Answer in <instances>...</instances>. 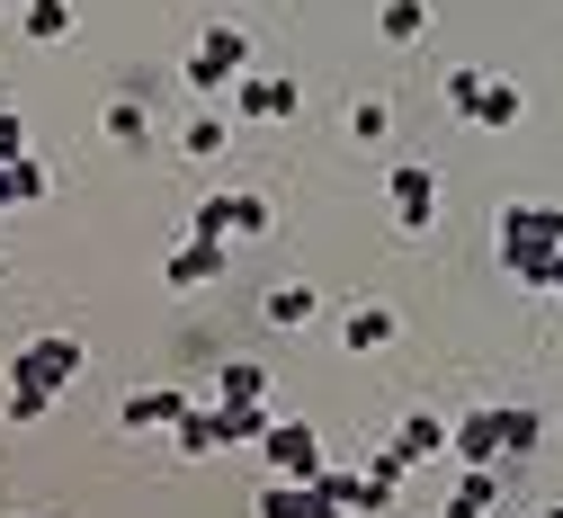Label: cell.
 Here are the masks:
<instances>
[{"label": "cell", "instance_id": "6da1fadb", "mask_svg": "<svg viewBox=\"0 0 563 518\" xmlns=\"http://www.w3.org/2000/svg\"><path fill=\"white\" fill-rule=\"evenodd\" d=\"M492 251H501V268H510L519 286L554 295V277H563V206H545V197L501 206V233H492Z\"/></svg>", "mask_w": 563, "mask_h": 518}, {"label": "cell", "instance_id": "7a4b0ae2", "mask_svg": "<svg viewBox=\"0 0 563 518\" xmlns=\"http://www.w3.org/2000/svg\"><path fill=\"white\" fill-rule=\"evenodd\" d=\"M81 366H90V340H81V331H36V340L10 357V420H45Z\"/></svg>", "mask_w": 563, "mask_h": 518}, {"label": "cell", "instance_id": "3957f363", "mask_svg": "<svg viewBox=\"0 0 563 518\" xmlns=\"http://www.w3.org/2000/svg\"><path fill=\"white\" fill-rule=\"evenodd\" d=\"M268 224H277V206L260 188H216V197H197L188 233H206V242H268Z\"/></svg>", "mask_w": 563, "mask_h": 518}, {"label": "cell", "instance_id": "277c9868", "mask_svg": "<svg viewBox=\"0 0 563 518\" xmlns=\"http://www.w3.org/2000/svg\"><path fill=\"white\" fill-rule=\"evenodd\" d=\"M251 54H260V45H251L242 27H206V36L188 45L179 71H188V90H197V99H216V90H233L242 71H251Z\"/></svg>", "mask_w": 563, "mask_h": 518}, {"label": "cell", "instance_id": "5b68a950", "mask_svg": "<svg viewBox=\"0 0 563 518\" xmlns=\"http://www.w3.org/2000/svg\"><path fill=\"white\" fill-rule=\"evenodd\" d=\"M260 456H268V474H277V483H305V474H322V465H331V456H322V438H313V420H268Z\"/></svg>", "mask_w": 563, "mask_h": 518}, {"label": "cell", "instance_id": "8992f818", "mask_svg": "<svg viewBox=\"0 0 563 518\" xmlns=\"http://www.w3.org/2000/svg\"><path fill=\"white\" fill-rule=\"evenodd\" d=\"M385 206H394V224H402V233H430V224H439V170L394 162V179H385Z\"/></svg>", "mask_w": 563, "mask_h": 518}, {"label": "cell", "instance_id": "52a82bcc", "mask_svg": "<svg viewBox=\"0 0 563 518\" xmlns=\"http://www.w3.org/2000/svg\"><path fill=\"white\" fill-rule=\"evenodd\" d=\"M448 456L456 465H501V403H474L448 420Z\"/></svg>", "mask_w": 563, "mask_h": 518}, {"label": "cell", "instance_id": "ba28073f", "mask_svg": "<svg viewBox=\"0 0 563 518\" xmlns=\"http://www.w3.org/2000/svg\"><path fill=\"white\" fill-rule=\"evenodd\" d=\"M233 268V242H206V233H188L179 251H170V268H162V286L170 295H197V286H216Z\"/></svg>", "mask_w": 563, "mask_h": 518}, {"label": "cell", "instance_id": "9c48e42d", "mask_svg": "<svg viewBox=\"0 0 563 518\" xmlns=\"http://www.w3.org/2000/svg\"><path fill=\"white\" fill-rule=\"evenodd\" d=\"M296 108H305V90L287 81V71H242V81H233V117L277 125V117H296Z\"/></svg>", "mask_w": 563, "mask_h": 518}, {"label": "cell", "instance_id": "30bf717a", "mask_svg": "<svg viewBox=\"0 0 563 518\" xmlns=\"http://www.w3.org/2000/svg\"><path fill=\"white\" fill-rule=\"evenodd\" d=\"M179 411H188V394H179V385H144V394H125L117 429H125V438H153V429H170Z\"/></svg>", "mask_w": 563, "mask_h": 518}, {"label": "cell", "instance_id": "8fae6325", "mask_svg": "<svg viewBox=\"0 0 563 518\" xmlns=\"http://www.w3.org/2000/svg\"><path fill=\"white\" fill-rule=\"evenodd\" d=\"M394 331H402V322H394V305H349V313H340V349H349V357L394 349Z\"/></svg>", "mask_w": 563, "mask_h": 518}, {"label": "cell", "instance_id": "7c38bea8", "mask_svg": "<svg viewBox=\"0 0 563 518\" xmlns=\"http://www.w3.org/2000/svg\"><path fill=\"white\" fill-rule=\"evenodd\" d=\"M394 456H402V465H430V456H448V420H439V411H402V429H394Z\"/></svg>", "mask_w": 563, "mask_h": 518}, {"label": "cell", "instance_id": "4fadbf2b", "mask_svg": "<svg viewBox=\"0 0 563 518\" xmlns=\"http://www.w3.org/2000/svg\"><path fill=\"white\" fill-rule=\"evenodd\" d=\"M537 438H545V411L537 403H501V465H528Z\"/></svg>", "mask_w": 563, "mask_h": 518}, {"label": "cell", "instance_id": "5bb4252c", "mask_svg": "<svg viewBox=\"0 0 563 518\" xmlns=\"http://www.w3.org/2000/svg\"><path fill=\"white\" fill-rule=\"evenodd\" d=\"M268 403H216V438H224V448H260V438H268Z\"/></svg>", "mask_w": 563, "mask_h": 518}, {"label": "cell", "instance_id": "9a60e30c", "mask_svg": "<svg viewBox=\"0 0 563 518\" xmlns=\"http://www.w3.org/2000/svg\"><path fill=\"white\" fill-rule=\"evenodd\" d=\"M492 500H501V465H465L456 492H448V518H483Z\"/></svg>", "mask_w": 563, "mask_h": 518}, {"label": "cell", "instance_id": "2e32d148", "mask_svg": "<svg viewBox=\"0 0 563 518\" xmlns=\"http://www.w3.org/2000/svg\"><path fill=\"white\" fill-rule=\"evenodd\" d=\"M528 117V99H519V81H483V99H474V125L483 134H510Z\"/></svg>", "mask_w": 563, "mask_h": 518}, {"label": "cell", "instance_id": "e0dca14e", "mask_svg": "<svg viewBox=\"0 0 563 518\" xmlns=\"http://www.w3.org/2000/svg\"><path fill=\"white\" fill-rule=\"evenodd\" d=\"M170 448H179V456H216V448H224V438H216V403H188V411L170 420Z\"/></svg>", "mask_w": 563, "mask_h": 518}, {"label": "cell", "instance_id": "ac0fdd59", "mask_svg": "<svg viewBox=\"0 0 563 518\" xmlns=\"http://www.w3.org/2000/svg\"><path fill=\"white\" fill-rule=\"evenodd\" d=\"M376 36H385V45H420V36H430V0H385V10H376Z\"/></svg>", "mask_w": 563, "mask_h": 518}, {"label": "cell", "instance_id": "d6986e66", "mask_svg": "<svg viewBox=\"0 0 563 518\" xmlns=\"http://www.w3.org/2000/svg\"><path fill=\"white\" fill-rule=\"evenodd\" d=\"M99 125H108V143H125V153H144V143H153V108L144 99H108Z\"/></svg>", "mask_w": 563, "mask_h": 518}, {"label": "cell", "instance_id": "ffe728a7", "mask_svg": "<svg viewBox=\"0 0 563 518\" xmlns=\"http://www.w3.org/2000/svg\"><path fill=\"white\" fill-rule=\"evenodd\" d=\"M216 403H268V366H260V357H224Z\"/></svg>", "mask_w": 563, "mask_h": 518}, {"label": "cell", "instance_id": "44dd1931", "mask_svg": "<svg viewBox=\"0 0 563 518\" xmlns=\"http://www.w3.org/2000/svg\"><path fill=\"white\" fill-rule=\"evenodd\" d=\"M260 313H268L277 331H305V322L322 313V295H313V286H268V305H260Z\"/></svg>", "mask_w": 563, "mask_h": 518}, {"label": "cell", "instance_id": "7402d4cb", "mask_svg": "<svg viewBox=\"0 0 563 518\" xmlns=\"http://www.w3.org/2000/svg\"><path fill=\"white\" fill-rule=\"evenodd\" d=\"M27 45H63V36H73V0H27Z\"/></svg>", "mask_w": 563, "mask_h": 518}, {"label": "cell", "instance_id": "603a6c76", "mask_svg": "<svg viewBox=\"0 0 563 518\" xmlns=\"http://www.w3.org/2000/svg\"><path fill=\"white\" fill-rule=\"evenodd\" d=\"M0 197H10V206H36L45 197V162L27 153V162H0Z\"/></svg>", "mask_w": 563, "mask_h": 518}, {"label": "cell", "instance_id": "cb8c5ba5", "mask_svg": "<svg viewBox=\"0 0 563 518\" xmlns=\"http://www.w3.org/2000/svg\"><path fill=\"white\" fill-rule=\"evenodd\" d=\"M179 153H188V162H216V153H224V117H188V125H179Z\"/></svg>", "mask_w": 563, "mask_h": 518}, {"label": "cell", "instance_id": "d4e9b609", "mask_svg": "<svg viewBox=\"0 0 563 518\" xmlns=\"http://www.w3.org/2000/svg\"><path fill=\"white\" fill-rule=\"evenodd\" d=\"M483 81H492V71H474V63H456V71H448V108H456L465 125H474V99H483Z\"/></svg>", "mask_w": 563, "mask_h": 518}, {"label": "cell", "instance_id": "484cf974", "mask_svg": "<svg viewBox=\"0 0 563 518\" xmlns=\"http://www.w3.org/2000/svg\"><path fill=\"white\" fill-rule=\"evenodd\" d=\"M349 134H358V143H385V134H394V108H385V99H358V108H349Z\"/></svg>", "mask_w": 563, "mask_h": 518}, {"label": "cell", "instance_id": "4316f807", "mask_svg": "<svg viewBox=\"0 0 563 518\" xmlns=\"http://www.w3.org/2000/svg\"><path fill=\"white\" fill-rule=\"evenodd\" d=\"M251 509H260V518H296V509H305V483H260Z\"/></svg>", "mask_w": 563, "mask_h": 518}, {"label": "cell", "instance_id": "83f0119b", "mask_svg": "<svg viewBox=\"0 0 563 518\" xmlns=\"http://www.w3.org/2000/svg\"><path fill=\"white\" fill-rule=\"evenodd\" d=\"M0 162H27V117L0 108Z\"/></svg>", "mask_w": 563, "mask_h": 518}, {"label": "cell", "instance_id": "f1b7e54d", "mask_svg": "<svg viewBox=\"0 0 563 518\" xmlns=\"http://www.w3.org/2000/svg\"><path fill=\"white\" fill-rule=\"evenodd\" d=\"M296 518H349V509H331V500H313V492H305V509H296Z\"/></svg>", "mask_w": 563, "mask_h": 518}, {"label": "cell", "instance_id": "f546056e", "mask_svg": "<svg viewBox=\"0 0 563 518\" xmlns=\"http://www.w3.org/2000/svg\"><path fill=\"white\" fill-rule=\"evenodd\" d=\"M537 518H563V509H537Z\"/></svg>", "mask_w": 563, "mask_h": 518}, {"label": "cell", "instance_id": "4dcf8cb0", "mask_svg": "<svg viewBox=\"0 0 563 518\" xmlns=\"http://www.w3.org/2000/svg\"><path fill=\"white\" fill-rule=\"evenodd\" d=\"M554 295H563V277H554Z\"/></svg>", "mask_w": 563, "mask_h": 518}, {"label": "cell", "instance_id": "1f68e13d", "mask_svg": "<svg viewBox=\"0 0 563 518\" xmlns=\"http://www.w3.org/2000/svg\"><path fill=\"white\" fill-rule=\"evenodd\" d=\"M0 206H10V197H0Z\"/></svg>", "mask_w": 563, "mask_h": 518}]
</instances>
